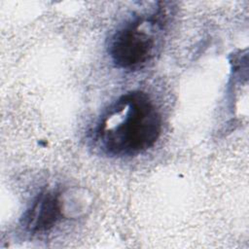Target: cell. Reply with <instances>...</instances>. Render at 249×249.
Wrapping results in <instances>:
<instances>
[{
  "instance_id": "cell-1",
  "label": "cell",
  "mask_w": 249,
  "mask_h": 249,
  "mask_svg": "<svg viewBox=\"0 0 249 249\" xmlns=\"http://www.w3.org/2000/svg\"><path fill=\"white\" fill-rule=\"evenodd\" d=\"M161 130V119L148 95L130 91L107 111L97 127L101 146L112 155H134L152 147Z\"/></svg>"
},
{
  "instance_id": "cell-3",
  "label": "cell",
  "mask_w": 249,
  "mask_h": 249,
  "mask_svg": "<svg viewBox=\"0 0 249 249\" xmlns=\"http://www.w3.org/2000/svg\"><path fill=\"white\" fill-rule=\"evenodd\" d=\"M61 217L59 195L53 191L40 193L23 216V225L31 232L46 231Z\"/></svg>"
},
{
  "instance_id": "cell-2",
  "label": "cell",
  "mask_w": 249,
  "mask_h": 249,
  "mask_svg": "<svg viewBox=\"0 0 249 249\" xmlns=\"http://www.w3.org/2000/svg\"><path fill=\"white\" fill-rule=\"evenodd\" d=\"M144 18H137L119 29L110 45L113 61L122 68H135L144 64L153 54L155 35Z\"/></svg>"
}]
</instances>
